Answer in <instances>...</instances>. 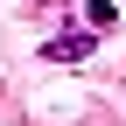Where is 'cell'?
Listing matches in <instances>:
<instances>
[{
  "label": "cell",
  "mask_w": 126,
  "mask_h": 126,
  "mask_svg": "<svg viewBox=\"0 0 126 126\" xmlns=\"http://www.w3.org/2000/svg\"><path fill=\"white\" fill-rule=\"evenodd\" d=\"M42 56H49V63H84V56H98V28H70V35H49V42H42Z\"/></svg>",
  "instance_id": "6da1fadb"
},
{
  "label": "cell",
  "mask_w": 126,
  "mask_h": 126,
  "mask_svg": "<svg viewBox=\"0 0 126 126\" xmlns=\"http://www.w3.org/2000/svg\"><path fill=\"white\" fill-rule=\"evenodd\" d=\"M119 14H112V0H84V28H112Z\"/></svg>",
  "instance_id": "7a4b0ae2"
}]
</instances>
